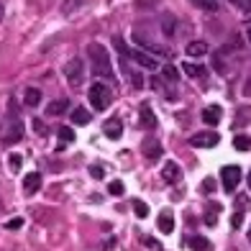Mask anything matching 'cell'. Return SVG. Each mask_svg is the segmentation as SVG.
<instances>
[{
  "instance_id": "cell-1",
  "label": "cell",
  "mask_w": 251,
  "mask_h": 251,
  "mask_svg": "<svg viewBox=\"0 0 251 251\" xmlns=\"http://www.w3.org/2000/svg\"><path fill=\"white\" fill-rule=\"evenodd\" d=\"M87 57H90V64H93L95 77H108L113 79V64H110V54L103 44H90L87 47Z\"/></svg>"
},
{
  "instance_id": "cell-38",
  "label": "cell",
  "mask_w": 251,
  "mask_h": 251,
  "mask_svg": "<svg viewBox=\"0 0 251 251\" xmlns=\"http://www.w3.org/2000/svg\"><path fill=\"white\" fill-rule=\"evenodd\" d=\"M246 39L251 41V21H249V26H246Z\"/></svg>"
},
{
  "instance_id": "cell-23",
  "label": "cell",
  "mask_w": 251,
  "mask_h": 251,
  "mask_svg": "<svg viewBox=\"0 0 251 251\" xmlns=\"http://www.w3.org/2000/svg\"><path fill=\"white\" fill-rule=\"evenodd\" d=\"M108 192H110L113 197H121V195L126 192V187H123V182H121V179H113V182L108 185Z\"/></svg>"
},
{
  "instance_id": "cell-15",
  "label": "cell",
  "mask_w": 251,
  "mask_h": 251,
  "mask_svg": "<svg viewBox=\"0 0 251 251\" xmlns=\"http://www.w3.org/2000/svg\"><path fill=\"white\" fill-rule=\"evenodd\" d=\"M187 246H190L192 251H208L210 249V241L203 238V236H190V238H187Z\"/></svg>"
},
{
  "instance_id": "cell-21",
  "label": "cell",
  "mask_w": 251,
  "mask_h": 251,
  "mask_svg": "<svg viewBox=\"0 0 251 251\" xmlns=\"http://www.w3.org/2000/svg\"><path fill=\"white\" fill-rule=\"evenodd\" d=\"M192 5H197V8H203V11H218V3H215V0H190Z\"/></svg>"
},
{
  "instance_id": "cell-26",
  "label": "cell",
  "mask_w": 251,
  "mask_h": 251,
  "mask_svg": "<svg viewBox=\"0 0 251 251\" xmlns=\"http://www.w3.org/2000/svg\"><path fill=\"white\" fill-rule=\"evenodd\" d=\"M143 154H146V157H151V159H157V157L161 154V146H159L157 141H151L149 146H143Z\"/></svg>"
},
{
  "instance_id": "cell-6",
  "label": "cell",
  "mask_w": 251,
  "mask_h": 251,
  "mask_svg": "<svg viewBox=\"0 0 251 251\" xmlns=\"http://www.w3.org/2000/svg\"><path fill=\"white\" fill-rule=\"evenodd\" d=\"M161 177H164L167 185H174V182H179V177H182V169H179L177 161H167L164 169H161Z\"/></svg>"
},
{
  "instance_id": "cell-3",
  "label": "cell",
  "mask_w": 251,
  "mask_h": 251,
  "mask_svg": "<svg viewBox=\"0 0 251 251\" xmlns=\"http://www.w3.org/2000/svg\"><path fill=\"white\" fill-rule=\"evenodd\" d=\"M64 77L72 87H79L85 79V62L82 59H69L64 64Z\"/></svg>"
},
{
  "instance_id": "cell-8",
  "label": "cell",
  "mask_w": 251,
  "mask_h": 251,
  "mask_svg": "<svg viewBox=\"0 0 251 251\" xmlns=\"http://www.w3.org/2000/svg\"><path fill=\"white\" fill-rule=\"evenodd\" d=\"M41 187V174L39 172H29L23 177V190L26 195H36V190Z\"/></svg>"
},
{
  "instance_id": "cell-13",
  "label": "cell",
  "mask_w": 251,
  "mask_h": 251,
  "mask_svg": "<svg viewBox=\"0 0 251 251\" xmlns=\"http://www.w3.org/2000/svg\"><path fill=\"white\" fill-rule=\"evenodd\" d=\"M90 121H93V113L85 110V108H75L72 110V123L75 126H87Z\"/></svg>"
},
{
  "instance_id": "cell-2",
  "label": "cell",
  "mask_w": 251,
  "mask_h": 251,
  "mask_svg": "<svg viewBox=\"0 0 251 251\" xmlns=\"http://www.w3.org/2000/svg\"><path fill=\"white\" fill-rule=\"evenodd\" d=\"M87 97H90V105H93L95 110H105V108L110 105V100H113L110 90H108L103 82H95V85H90V90H87Z\"/></svg>"
},
{
  "instance_id": "cell-11",
  "label": "cell",
  "mask_w": 251,
  "mask_h": 251,
  "mask_svg": "<svg viewBox=\"0 0 251 251\" xmlns=\"http://www.w3.org/2000/svg\"><path fill=\"white\" fill-rule=\"evenodd\" d=\"M185 54L187 57H203V54H208V44L205 41H190L185 47Z\"/></svg>"
},
{
  "instance_id": "cell-18",
  "label": "cell",
  "mask_w": 251,
  "mask_h": 251,
  "mask_svg": "<svg viewBox=\"0 0 251 251\" xmlns=\"http://www.w3.org/2000/svg\"><path fill=\"white\" fill-rule=\"evenodd\" d=\"M182 72H185L187 77H203V75H205V67H203V64H187V62H185V64H182Z\"/></svg>"
},
{
  "instance_id": "cell-16",
  "label": "cell",
  "mask_w": 251,
  "mask_h": 251,
  "mask_svg": "<svg viewBox=\"0 0 251 251\" xmlns=\"http://www.w3.org/2000/svg\"><path fill=\"white\" fill-rule=\"evenodd\" d=\"M141 123H143V128H157V118L149 105H141Z\"/></svg>"
},
{
  "instance_id": "cell-31",
  "label": "cell",
  "mask_w": 251,
  "mask_h": 251,
  "mask_svg": "<svg viewBox=\"0 0 251 251\" xmlns=\"http://www.w3.org/2000/svg\"><path fill=\"white\" fill-rule=\"evenodd\" d=\"M241 223H244V213H233L231 215V226L233 228H241Z\"/></svg>"
},
{
  "instance_id": "cell-9",
  "label": "cell",
  "mask_w": 251,
  "mask_h": 251,
  "mask_svg": "<svg viewBox=\"0 0 251 251\" xmlns=\"http://www.w3.org/2000/svg\"><path fill=\"white\" fill-rule=\"evenodd\" d=\"M131 57L136 59V62H139V64H141L143 69H146V72H154V69L159 67V62H157L154 57H149V54H143V51H133Z\"/></svg>"
},
{
  "instance_id": "cell-17",
  "label": "cell",
  "mask_w": 251,
  "mask_h": 251,
  "mask_svg": "<svg viewBox=\"0 0 251 251\" xmlns=\"http://www.w3.org/2000/svg\"><path fill=\"white\" fill-rule=\"evenodd\" d=\"M246 123H251V105L238 108V115H236V121H233V126H246Z\"/></svg>"
},
{
  "instance_id": "cell-12",
  "label": "cell",
  "mask_w": 251,
  "mask_h": 251,
  "mask_svg": "<svg viewBox=\"0 0 251 251\" xmlns=\"http://www.w3.org/2000/svg\"><path fill=\"white\" fill-rule=\"evenodd\" d=\"M121 133H123V126H121V121L118 118H110V121H108L105 123V136L108 139H121Z\"/></svg>"
},
{
  "instance_id": "cell-33",
  "label": "cell",
  "mask_w": 251,
  "mask_h": 251,
  "mask_svg": "<svg viewBox=\"0 0 251 251\" xmlns=\"http://www.w3.org/2000/svg\"><path fill=\"white\" fill-rule=\"evenodd\" d=\"M161 72H164V77H169V79H172V82H174V79L179 77V75H177V69H174V67H169V64H167L164 69H161Z\"/></svg>"
},
{
  "instance_id": "cell-10",
  "label": "cell",
  "mask_w": 251,
  "mask_h": 251,
  "mask_svg": "<svg viewBox=\"0 0 251 251\" xmlns=\"http://www.w3.org/2000/svg\"><path fill=\"white\" fill-rule=\"evenodd\" d=\"M218 121H220V108L218 105H210V108L203 110V123L205 126H218Z\"/></svg>"
},
{
  "instance_id": "cell-41",
  "label": "cell",
  "mask_w": 251,
  "mask_h": 251,
  "mask_svg": "<svg viewBox=\"0 0 251 251\" xmlns=\"http://www.w3.org/2000/svg\"><path fill=\"white\" fill-rule=\"evenodd\" d=\"M249 241H251V228H249Z\"/></svg>"
},
{
  "instance_id": "cell-35",
  "label": "cell",
  "mask_w": 251,
  "mask_h": 251,
  "mask_svg": "<svg viewBox=\"0 0 251 251\" xmlns=\"http://www.w3.org/2000/svg\"><path fill=\"white\" fill-rule=\"evenodd\" d=\"M33 131H36V133H47V126H44L39 118H36V121H33Z\"/></svg>"
},
{
  "instance_id": "cell-25",
  "label": "cell",
  "mask_w": 251,
  "mask_h": 251,
  "mask_svg": "<svg viewBox=\"0 0 251 251\" xmlns=\"http://www.w3.org/2000/svg\"><path fill=\"white\" fill-rule=\"evenodd\" d=\"M161 31H164L167 36L174 33V18L172 16H164V18H161Z\"/></svg>"
},
{
  "instance_id": "cell-30",
  "label": "cell",
  "mask_w": 251,
  "mask_h": 251,
  "mask_svg": "<svg viewBox=\"0 0 251 251\" xmlns=\"http://www.w3.org/2000/svg\"><path fill=\"white\" fill-rule=\"evenodd\" d=\"M21 226H23V218H11V220L5 223V228H8V231H18Z\"/></svg>"
},
{
  "instance_id": "cell-14",
  "label": "cell",
  "mask_w": 251,
  "mask_h": 251,
  "mask_svg": "<svg viewBox=\"0 0 251 251\" xmlns=\"http://www.w3.org/2000/svg\"><path fill=\"white\" fill-rule=\"evenodd\" d=\"M23 103H26V105H31V108L41 105V93H39V87H26V93H23Z\"/></svg>"
},
{
  "instance_id": "cell-36",
  "label": "cell",
  "mask_w": 251,
  "mask_h": 251,
  "mask_svg": "<svg viewBox=\"0 0 251 251\" xmlns=\"http://www.w3.org/2000/svg\"><path fill=\"white\" fill-rule=\"evenodd\" d=\"M133 85H136V87H143V79H141V75H133Z\"/></svg>"
},
{
  "instance_id": "cell-34",
  "label": "cell",
  "mask_w": 251,
  "mask_h": 251,
  "mask_svg": "<svg viewBox=\"0 0 251 251\" xmlns=\"http://www.w3.org/2000/svg\"><path fill=\"white\" fill-rule=\"evenodd\" d=\"M90 174H93L95 179H103V174H105V172H103V167H97V164H95V167H90Z\"/></svg>"
},
{
  "instance_id": "cell-19",
  "label": "cell",
  "mask_w": 251,
  "mask_h": 251,
  "mask_svg": "<svg viewBox=\"0 0 251 251\" xmlns=\"http://www.w3.org/2000/svg\"><path fill=\"white\" fill-rule=\"evenodd\" d=\"M233 146H236L238 151H249L251 149V139L246 136V133H238V136L233 139Z\"/></svg>"
},
{
  "instance_id": "cell-20",
  "label": "cell",
  "mask_w": 251,
  "mask_h": 251,
  "mask_svg": "<svg viewBox=\"0 0 251 251\" xmlns=\"http://www.w3.org/2000/svg\"><path fill=\"white\" fill-rule=\"evenodd\" d=\"M67 105H69L67 100H54V103L47 108V113H49V115H59V113L67 110Z\"/></svg>"
},
{
  "instance_id": "cell-4",
  "label": "cell",
  "mask_w": 251,
  "mask_h": 251,
  "mask_svg": "<svg viewBox=\"0 0 251 251\" xmlns=\"http://www.w3.org/2000/svg\"><path fill=\"white\" fill-rule=\"evenodd\" d=\"M220 179H223V190L226 192H233L241 182V167L238 164H228L220 169Z\"/></svg>"
},
{
  "instance_id": "cell-32",
  "label": "cell",
  "mask_w": 251,
  "mask_h": 251,
  "mask_svg": "<svg viewBox=\"0 0 251 251\" xmlns=\"http://www.w3.org/2000/svg\"><path fill=\"white\" fill-rule=\"evenodd\" d=\"M213 190H215V179H213V177H208V179L203 182V192H208V195H210Z\"/></svg>"
},
{
  "instance_id": "cell-5",
  "label": "cell",
  "mask_w": 251,
  "mask_h": 251,
  "mask_svg": "<svg viewBox=\"0 0 251 251\" xmlns=\"http://www.w3.org/2000/svg\"><path fill=\"white\" fill-rule=\"evenodd\" d=\"M220 136L215 131H203V133H195V136H190V146H197V149H213L218 146Z\"/></svg>"
},
{
  "instance_id": "cell-29",
  "label": "cell",
  "mask_w": 251,
  "mask_h": 251,
  "mask_svg": "<svg viewBox=\"0 0 251 251\" xmlns=\"http://www.w3.org/2000/svg\"><path fill=\"white\" fill-rule=\"evenodd\" d=\"M113 44H115V49H118V51L123 54V59L128 57V49H126V44H123V39H121V36H115V39H113Z\"/></svg>"
},
{
  "instance_id": "cell-37",
  "label": "cell",
  "mask_w": 251,
  "mask_h": 251,
  "mask_svg": "<svg viewBox=\"0 0 251 251\" xmlns=\"http://www.w3.org/2000/svg\"><path fill=\"white\" fill-rule=\"evenodd\" d=\"M233 3H236V5H241V8H249V3H246V0H233Z\"/></svg>"
},
{
  "instance_id": "cell-39",
  "label": "cell",
  "mask_w": 251,
  "mask_h": 251,
  "mask_svg": "<svg viewBox=\"0 0 251 251\" xmlns=\"http://www.w3.org/2000/svg\"><path fill=\"white\" fill-rule=\"evenodd\" d=\"M0 21H3V3H0Z\"/></svg>"
},
{
  "instance_id": "cell-22",
  "label": "cell",
  "mask_w": 251,
  "mask_h": 251,
  "mask_svg": "<svg viewBox=\"0 0 251 251\" xmlns=\"http://www.w3.org/2000/svg\"><path fill=\"white\" fill-rule=\"evenodd\" d=\"M59 141L62 143H72V141H75V131H72L69 126H62V128H59Z\"/></svg>"
},
{
  "instance_id": "cell-7",
  "label": "cell",
  "mask_w": 251,
  "mask_h": 251,
  "mask_svg": "<svg viewBox=\"0 0 251 251\" xmlns=\"http://www.w3.org/2000/svg\"><path fill=\"white\" fill-rule=\"evenodd\" d=\"M157 226H159V233H164V236H169V233L174 231V215L164 210V213H159V220H157Z\"/></svg>"
},
{
  "instance_id": "cell-28",
  "label": "cell",
  "mask_w": 251,
  "mask_h": 251,
  "mask_svg": "<svg viewBox=\"0 0 251 251\" xmlns=\"http://www.w3.org/2000/svg\"><path fill=\"white\" fill-rule=\"evenodd\" d=\"M82 3H85V0H67V3L62 5V13H72V11H75V8H79Z\"/></svg>"
},
{
  "instance_id": "cell-24",
  "label": "cell",
  "mask_w": 251,
  "mask_h": 251,
  "mask_svg": "<svg viewBox=\"0 0 251 251\" xmlns=\"http://www.w3.org/2000/svg\"><path fill=\"white\" fill-rule=\"evenodd\" d=\"M133 213H136V218H146V215H149V205L141 203V200H133Z\"/></svg>"
},
{
  "instance_id": "cell-27",
  "label": "cell",
  "mask_w": 251,
  "mask_h": 251,
  "mask_svg": "<svg viewBox=\"0 0 251 251\" xmlns=\"http://www.w3.org/2000/svg\"><path fill=\"white\" fill-rule=\"evenodd\" d=\"M21 154H11L8 157V164H11V172H18V169H21Z\"/></svg>"
},
{
  "instance_id": "cell-40",
  "label": "cell",
  "mask_w": 251,
  "mask_h": 251,
  "mask_svg": "<svg viewBox=\"0 0 251 251\" xmlns=\"http://www.w3.org/2000/svg\"><path fill=\"white\" fill-rule=\"evenodd\" d=\"M249 190H251V172H249Z\"/></svg>"
}]
</instances>
